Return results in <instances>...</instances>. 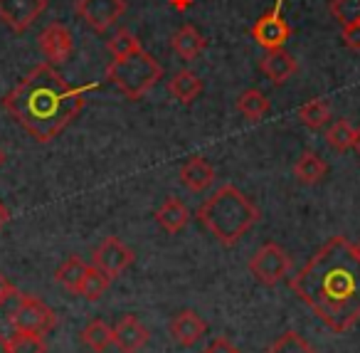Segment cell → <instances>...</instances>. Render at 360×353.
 I'll return each instance as SVG.
<instances>
[{
	"mask_svg": "<svg viewBox=\"0 0 360 353\" xmlns=\"http://www.w3.org/2000/svg\"><path fill=\"white\" fill-rule=\"evenodd\" d=\"M99 85L75 87L52 65H37L3 97V109L40 144L55 141L84 109V97Z\"/></svg>",
	"mask_w": 360,
	"mask_h": 353,
	"instance_id": "cell-2",
	"label": "cell"
},
{
	"mask_svg": "<svg viewBox=\"0 0 360 353\" xmlns=\"http://www.w3.org/2000/svg\"><path fill=\"white\" fill-rule=\"evenodd\" d=\"M198 220L225 247L237 244L257 223L262 213L237 185H222L198 208Z\"/></svg>",
	"mask_w": 360,
	"mask_h": 353,
	"instance_id": "cell-3",
	"label": "cell"
},
{
	"mask_svg": "<svg viewBox=\"0 0 360 353\" xmlns=\"http://www.w3.org/2000/svg\"><path fill=\"white\" fill-rule=\"evenodd\" d=\"M299 119L304 121V126H309V129H321V126H326L330 119V104L326 99L306 101L299 109Z\"/></svg>",
	"mask_w": 360,
	"mask_h": 353,
	"instance_id": "cell-26",
	"label": "cell"
},
{
	"mask_svg": "<svg viewBox=\"0 0 360 353\" xmlns=\"http://www.w3.org/2000/svg\"><path fill=\"white\" fill-rule=\"evenodd\" d=\"M13 321H15L18 331L45 336V333H50L55 328L57 316L42 299L32 297V294H18L15 309H13Z\"/></svg>",
	"mask_w": 360,
	"mask_h": 353,
	"instance_id": "cell-5",
	"label": "cell"
},
{
	"mask_svg": "<svg viewBox=\"0 0 360 353\" xmlns=\"http://www.w3.org/2000/svg\"><path fill=\"white\" fill-rule=\"evenodd\" d=\"M82 341L94 353L106 351L109 346H114V326H109V323L101 321V318H94V321L86 323L84 331H82Z\"/></svg>",
	"mask_w": 360,
	"mask_h": 353,
	"instance_id": "cell-21",
	"label": "cell"
},
{
	"mask_svg": "<svg viewBox=\"0 0 360 353\" xmlns=\"http://www.w3.org/2000/svg\"><path fill=\"white\" fill-rule=\"evenodd\" d=\"M343 42L350 47V50L360 52V23H358V25L343 27Z\"/></svg>",
	"mask_w": 360,
	"mask_h": 353,
	"instance_id": "cell-32",
	"label": "cell"
},
{
	"mask_svg": "<svg viewBox=\"0 0 360 353\" xmlns=\"http://www.w3.org/2000/svg\"><path fill=\"white\" fill-rule=\"evenodd\" d=\"M168 92L173 99L183 101V104H193V101L200 97L202 92V82L195 72L191 70H183V72H175L173 80L168 82Z\"/></svg>",
	"mask_w": 360,
	"mask_h": 353,
	"instance_id": "cell-18",
	"label": "cell"
},
{
	"mask_svg": "<svg viewBox=\"0 0 360 353\" xmlns=\"http://www.w3.org/2000/svg\"><path fill=\"white\" fill-rule=\"evenodd\" d=\"M326 144L333 151H348L355 146V129L345 119H338L326 129Z\"/></svg>",
	"mask_w": 360,
	"mask_h": 353,
	"instance_id": "cell-25",
	"label": "cell"
},
{
	"mask_svg": "<svg viewBox=\"0 0 360 353\" xmlns=\"http://www.w3.org/2000/svg\"><path fill=\"white\" fill-rule=\"evenodd\" d=\"M262 72H264L274 85H284V82H289V77H294L296 60L284 47H279V50H266V55L262 57Z\"/></svg>",
	"mask_w": 360,
	"mask_h": 353,
	"instance_id": "cell-15",
	"label": "cell"
},
{
	"mask_svg": "<svg viewBox=\"0 0 360 353\" xmlns=\"http://www.w3.org/2000/svg\"><path fill=\"white\" fill-rule=\"evenodd\" d=\"M281 8H284V0H276L274 8L266 11L264 16L255 23V27H252V40L259 47H264V50H279L291 37V25L284 20Z\"/></svg>",
	"mask_w": 360,
	"mask_h": 353,
	"instance_id": "cell-7",
	"label": "cell"
},
{
	"mask_svg": "<svg viewBox=\"0 0 360 353\" xmlns=\"http://www.w3.org/2000/svg\"><path fill=\"white\" fill-rule=\"evenodd\" d=\"M269 99H266L264 94H262L259 89H247L240 94V99H237V109H240V114H245L250 121H259L262 116L269 111Z\"/></svg>",
	"mask_w": 360,
	"mask_h": 353,
	"instance_id": "cell-23",
	"label": "cell"
},
{
	"mask_svg": "<svg viewBox=\"0 0 360 353\" xmlns=\"http://www.w3.org/2000/svg\"><path fill=\"white\" fill-rule=\"evenodd\" d=\"M353 149L360 154V126H358V129H355V146H353Z\"/></svg>",
	"mask_w": 360,
	"mask_h": 353,
	"instance_id": "cell-36",
	"label": "cell"
},
{
	"mask_svg": "<svg viewBox=\"0 0 360 353\" xmlns=\"http://www.w3.org/2000/svg\"><path fill=\"white\" fill-rule=\"evenodd\" d=\"M8 218H11V213H8V208L3 203H0V230L6 228V223H8Z\"/></svg>",
	"mask_w": 360,
	"mask_h": 353,
	"instance_id": "cell-35",
	"label": "cell"
},
{
	"mask_svg": "<svg viewBox=\"0 0 360 353\" xmlns=\"http://www.w3.org/2000/svg\"><path fill=\"white\" fill-rule=\"evenodd\" d=\"M111 282H114V279H111L109 274H104L101 269H96L94 264H89L84 282H82L79 297H84L86 302H96V299H101L106 292H109Z\"/></svg>",
	"mask_w": 360,
	"mask_h": 353,
	"instance_id": "cell-22",
	"label": "cell"
},
{
	"mask_svg": "<svg viewBox=\"0 0 360 353\" xmlns=\"http://www.w3.org/2000/svg\"><path fill=\"white\" fill-rule=\"evenodd\" d=\"M18 294V289H15V284L11 282V279L6 277V274L0 272V302H6V299H11V297H15Z\"/></svg>",
	"mask_w": 360,
	"mask_h": 353,
	"instance_id": "cell-33",
	"label": "cell"
},
{
	"mask_svg": "<svg viewBox=\"0 0 360 353\" xmlns=\"http://www.w3.org/2000/svg\"><path fill=\"white\" fill-rule=\"evenodd\" d=\"M18 294H20V292H18ZM18 294H15V297H11V299H6V302H0V343H6L8 338L18 331L15 321H13V309H15Z\"/></svg>",
	"mask_w": 360,
	"mask_h": 353,
	"instance_id": "cell-30",
	"label": "cell"
},
{
	"mask_svg": "<svg viewBox=\"0 0 360 353\" xmlns=\"http://www.w3.org/2000/svg\"><path fill=\"white\" fill-rule=\"evenodd\" d=\"M160 77H163V67L143 50L134 52L129 57H121V60H114L106 67V80L131 101L148 94L158 85Z\"/></svg>",
	"mask_w": 360,
	"mask_h": 353,
	"instance_id": "cell-4",
	"label": "cell"
},
{
	"mask_svg": "<svg viewBox=\"0 0 360 353\" xmlns=\"http://www.w3.org/2000/svg\"><path fill=\"white\" fill-rule=\"evenodd\" d=\"M155 223H158L165 233L175 235L188 228V223H191V210H188L186 203H180L178 198H168L155 210Z\"/></svg>",
	"mask_w": 360,
	"mask_h": 353,
	"instance_id": "cell-16",
	"label": "cell"
},
{
	"mask_svg": "<svg viewBox=\"0 0 360 353\" xmlns=\"http://www.w3.org/2000/svg\"><path fill=\"white\" fill-rule=\"evenodd\" d=\"M150 333L134 314H126L114 323V343L121 353H139L148 343Z\"/></svg>",
	"mask_w": 360,
	"mask_h": 353,
	"instance_id": "cell-13",
	"label": "cell"
},
{
	"mask_svg": "<svg viewBox=\"0 0 360 353\" xmlns=\"http://www.w3.org/2000/svg\"><path fill=\"white\" fill-rule=\"evenodd\" d=\"M353 249H355V254L360 257V240H358V242H353Z\"/></svg>",
	"mask_w": 360,
	"mask_h": 353,
	"instance_id": "cell-37",
	"label": "cell"
},
{
	"mask_svg": "<svg viewBox=\"0 0 360 353\" xmlns=\"http://www.w3.org/2000/svg\"><path fill=\"white\" fill-rule=\"evenodd\" d=\"M205 45H207L205 37H202L193 25L180 27V30H175L173 37H170V47H173V52L180 57V60H195V57H200V52L205 50Z\"/></svg>",
	"mask_w": 360,
	"mask_h": 353,
	"instance_id": "cell-17",
	"label": "cell"
},
{
	"mask_svg": "<svg viewBox=\"0 0 360 353\" xmlns=\"http://www.w3.org/2000/svg\"><path fill=\"white\" fill-rule=\"evenodd\" d=\"M86 269H89L86 262H82L79 257H70L67 262H62L60 267H57L55 279H57V284L65 287L70 294H79L82 282H84V277H86Z\"/></svg>",
	"mask_w": 360,
	"mask_h": 353,
	"instance_id": "cell-20",
	"label": "cell"
},
{
	"mask_svg": "<svg viewBox=\"0 0 360 353\" xmlns=\"http://www.w3.org/2000/svg\"><path fill=\"white\" fill-rule=\"evenodd\" d=\"M6 353H45V338L37 336V333H25V331H15L6 343H0Z\"/></svg>",
	"mask_w": 360,
	"mask_h": 353,
	"instance_id": "cell-24",
	"label": "cell"
},
{
	"mask_svg": "<svg viewBox=\"0 0 360 353\" xmlns=\"http://www.w3.org/2000/svg\"><path fill=\"white\" fill-rule=\"evenodd\" d=\"M326 173H328V163L316 151H304L294 166V175L306 185L321 183L326 178Z\"/></svg>",
	"mask_w": 360,
	"mask_h": 353,
	"instance_id": "cell-19",
	"label": "cell"
},
{
	"mask_svg": "<svg viewBox=\"0 0 360 353\" xmlns=\"http://www.w3.org/2000/svg\"><path fill=\"white\" fill-rule=\"evenodd\" d=\"M168 3H170V8H175L178 13H186V11H191L195 0H168Z\"/></svg>",
	"mask_w": 360,
	"mask_h": 353,
	"instance_id": "cell-34",
	"label": "cell"
},
{
	"mask_svg": "<svg viewBox=\"0 0 360 353\" xmlns=\"http://www.w3.org/2000/svg\"><path fill=\"white\" fill-rule=\"evenodd\" d=\"M330 16L340 27L358 25L360 23V0H330Z\"/></svg>",
	"mask_w": 360,
	"mask_h": 353,
	"instance_id": "cell-28",
	"label": "cell"
},
{
	"mask_svg": "<svg viewBox=\"0 0 360 353\" xmlns=\"http://www.w3.org/2000/svg\"><path fill=\"white\" fill-rule=\"evenodd\" d=\"M289 289L330 328L348 333L360 321V257L345 235L330 237L299 274Z\"/></svg>",
	"mask_w": 360,
	"mask_h": 353,
	"instance_id": "cell-1",
	"label": "cell"
},
{
	"mask_svg": "<svg viewBox=\"0 0 360 353\" xmlns=\"http://www.w3.org/2000/svg\"><path fill=\"white\" fill-rule=\"evenodd\" d=\"M139 50H141L139 37H136L131 30H124V27H121L119 32H114V37L109 40V52L114 55V60L129 57V55H134V52H139Z\"/></svg>",
	"mask_w": 360,
	"mask_h": 353,
	"instance_id": "cell-29",
	"label": "cell"
},
{
	"mask_svg": "<svg viewBox=\"0 0 360 353\" xmlns=\"http://www.w3.org/2000/svg\"><path fill=\"white\" fill-rule=\"evenodd\" d=\"M168 331H170V338H173L178 346L191 348V346H195L202 336H205L207 323L198 311H193V309H183V311H178L173 318H170Z\"/></svg>",
	"mask_w": 360,
	"mask_h": 353,
	"instance_id": "cell-12",
	"label": "cell"
},
{
	"mask_svg": "<svg viewBox=\"0 0 360 353\" xmlns=\"http://www.w3.org/2000/svg\"><path fill=\"white\" fill-rule=\"evenodd\" d=\"M126 13V0H77V16L96 32H106Z\"/></svg>",
	"mask_w": 360,
	"mask_h": 353,
	"instance_id": "cell-8",
	"label": "cell"
},
{
	"mask_svg": "<svg viewBox=\"0 0 360 353\" xmlns=\"http://www.w3.org/2000/svg\"><path fill=\"white\" fill-rule=\"evenodd\" d=\"M264 353H316V348L296 331H284Z\"/></svg>",
	"mask_w": 360,
	"mask_h": 353,
	"instance_id": "cell-27",
	"label": "cell"
},
{
	"mask_svg": "<svg viewBox=\"0 0 360 353\" xmlns=\"http://www.w3.org/2000/svg\"><path fill=\"white\" fill-rule=\"evenodd\" d=\"M3 161H6V154H3V151H0V166H3Z\"/></svg>",
	"mask_w": 360,
	"mask_h": 353,
	"instance_id": "cell-38",
	"label": "cell"
},
{
	"mask_svg": "<svg viewBox=\"0 0 360 353\" xmlns=\"http://www.w3.org/2000/svg\"><path fill=\"white\" fill-rule=\"evenodd\" d=\"M202 353H240V348H237L227 336H217V338H212V341L207 343Z\"/></svg>",
	"mask_w": 360,
	"mask_h": 353,
	"instance_id": "cell-31",
	"label": "cell"
},
{
	"mask_svg": "<svg viewBox=\"0 0 360 353\" xmlns=\"http://www.w3.org/2000/svg\"><path fill=\"white\" fill-rule=\"evenodd\" d=\"M180 183L186 185L191 193H202L215 183V168L207 159L202 156H193L186 161V166L180 168Z\"/></svg>",
	"mask_w": 360,
	"mask_h": 353,
	"instance_id": "cell-14",
	"label": "cell"
},
{
	"mask_svg": "<svg viewBox=\"0 0 360 353\" xmlns=\"http://www.w3.org/2000/svg\"><path fill=\"white\" fill-rule=\"evenodd\" d=\"M40 50L47 57V65H62L75 52V37L70 27L62 23H52L40 32Z\"/></svg>",
	"mask_w": 360,
	"mask_h": 353,
	"instance_id": "cell-11",
	"label": "cell"
},
{
	"mask_svg": "<svg viewBox=\"0 0 360 353\" xmlns=\"http://www.w3.org/2000/svg\"><path fill=\"white\" fill-rule=\"evenodd\" d=\"M134 259H136L134 252H131L119 237H106L104 242L94 249L91 264H94L96 269H101L104 274H109L111 279H116L134 264Z\"/></svg>",
	"mask_w": 360,
	"mask_h": 353,
	"instance_id": "cell-9",
	"label": "cell"
},
{
	"mask_svg": "<svg viewBox=\"0 0 360 353\" xmlns=\"http://www.w3.org/2000/svg\"><path fill=\"white\" fill-rule=\"evenodd\" d=\"M291 269V257L284 247H279L276 242L262 244L255 252V257L250 259V272L264 287H274L281 279L289 274Z\"/></svg>",
	"mask_w": 360,
	"mask_h": 353,
	"instance_id": "cell-6",
	"label": "cell"
},
{
	"mask_svg": "<svg viewBox=\"0 0 360 353\" xmlns=\"http://www.w3.org/2000/svg\"><path fill=\"white\" fill-rule=\"evenodd\" d=\"M47 0H0V20L11 30L25 32L45 13Z\"/></svg>",
	"mask_w": 360,
	"mask_h": 353,
	"instance_id": "cell-10",
	"label": "cell"
}]
</instances>
